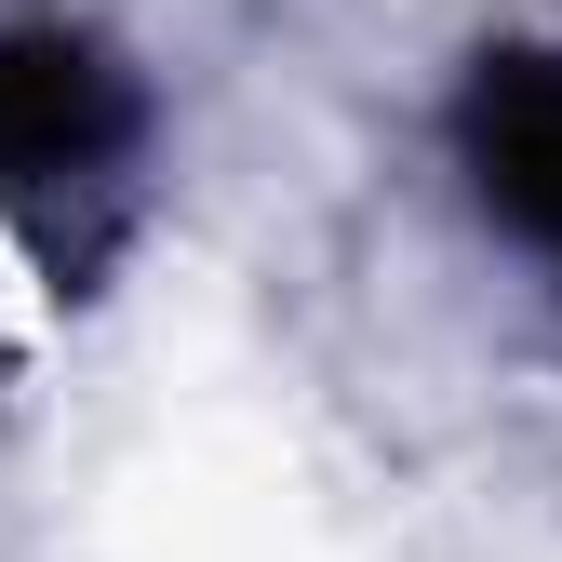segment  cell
Returning a JSON list of instances; mask_svg holds the SVG:
<instances>
[{"label": "cell", "instance_id": "obj_1", "mask_svg": "<svg viewBox=\"0 0 562 562\" xmlns=\"http://www.w3.org/2000/svg\"><path fill=\"white\" fill-rule=\"evenodd\" d=\"M148 201V81L81 14H0V241L54 295L94 281Z\"/></svg>", "mask_w": 562, "mask_h": 562}, {"label": "cell", "instance_id": "obj_2", "mask_svg": "<svg viewBox=\"0 0 562 562\" xmlns=\"http://www.w3.org/2000/svg\"><path fill=\"white\" fill-rule=\"evenodd\" d=\"M456 175L469 215L562 281V41H496L456 81Z\"/></svg>", "mask_w": 562, "mask_h": 562}]
</instances>
